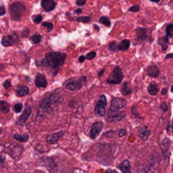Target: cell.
<instances>
[{
  "label": "cell",
  "mask_w": 173,
  "mask_h": 173,
  "mask_svg": "<svg viewBox=\"0 0 173 173\" xmlns=\"http://www.w3.org/2000/svg\"><path fill=\"white\" fill-rule=\"evenodd\" d=\"M62 102V96L56 94H51L45 96L40 102L37 109V117H41L46 114L51 113L53 106H56Z\"/></svg>",
  "instance_id": "cell-1"
},
{
  "label": "cell",
  "mask_w": 173,
  "mask_h": 173,
  "mask_svg": "<svg viewBox=\"0 0 173 173\" xmlns=\"http://www.w3.org/2000/svg\"><path fill=\"white\" fill-rule=\"evenodd\" d=\"M66 57H67V54L64 53V52H50L46 54L45 59H46L48 67H50L53 70H55L54 75H57V73L58 72L60 67L63 66V64H64Z\"/></svg>",
  "instance_id": "cell-2"
},
{
  "label": "cell",
  "mask_w": 173,
  "mask_h": 173,
  "mask_svg": "<svg viewBox=\"0 0 173 173\" xmlns=\"http://www.w3.org/2000/svg\"><path fill=\"white\" fill-rule=\"evenodd\" d=\"M25 9H26V7L21 2H15L10 4L8 8V12L13 20L19 21L21 20L22 15L25 11Z\"/></svg>",
  "instance_id": "cell-3"
},
{
  "label": "cell",
  "mask_w": 173,
  "mask_h": 173,
  "mask_svg": "<svg viewBox=\"0 0 173 173\" xmlns=\"http://www.w3.org/2000/svg\"><path fill=\"white\" fill-rule=\"evenodd\" d=\"M127 105V101L123 98H120V97H117V98H114L112 103H111V106L109 109L108 112V117H112L114 116L117 113H121L122 109H123Z\"/></svg>",
  "instance_id": "cell-4"
},
{
  "label": "cell",
  "mask_w": 173,
  "mask_h": 173,
  "mask_svg": "<svg viewBox=\"0 0 173 173\" xmlns=\"http://www.w3.org/2000/svg\"><path fill=\"white\" fill-rule=\"evenodd\" d=\"M123 79V73L122 72L120 67H115L110 73L108 78L106 79V82L110 85H119Z\"/></svg>",
  "instance_id": "cell-5"
},
{
  "label": "cell",
  "mask_w": 173,
  "mask_h": 173,
  "mask_svg": "<svg viewBox=\"0 0 173 173\" xmlns=\"http://www.w3.org/2000/svg\"><path fill=\"white\" fill-rule=\"evenodd\" d=\"M86 80L87 79H86L85 76H81L77 80H70L65 84V88L70 90V91L79 90H80L83 87V85L85 83Z\"/></svg>",
  "instance_id": "cell-6"
},
{
  "label": "cell",
  "mask_w": 173,
  "mask_h": 173,
  "mask_svg": "<svg viewBox=\"0 0 173 173\" xmlns=\"http://www.w3.org/2000/svg\"><path fill=\"white\" fill-rule=\"evenodd\" d=\"M107 101L104 95L100 96L95 106V114L98 117H104L106 114V107Z\"/></svg>",
  "instance_id": "cell-7"
},
{
  "label": "cell",
  "mask_w": 173,
  "mask_h": 173,
  "mask_svg": "<svg viewBox=\"0 0 173 173\" xmlns=\"http://www.w3.org/2000/svg\"><path fill=\"white\" fill-rule=\"evenodd\" d=\"M18 41H19V36L16 33L14 32V34H12V35L4 36L2 38L1 44L4 47H9V46H12V45L17 43Z\"/></svg>",
  "instance_id": "cell-8"
},
{
  "label": "cell",
  "mask_w": 173,
  "mask_h": 173,
  "mask_svg": "<svg viewBox=\"0 0 173 173\" xmlns=\"http://www.w3.org/2000/svg\"><path fill=\"white\" fill-rule=\"evenodd\" d=\"M136 34L137 39L139 41H149V40H151V35L150 33H148V29L139 27L136 29Z\"/></svg>",
  "instance_id": "cell-9"
},
{
  "label": "cell",
  "mask_w": 173,
  "mask_h": 173,
  "mask_svg": "<svg viewBox=\"0 0 173 173\" xmlns=\"http://www.w3.org/2000/svg\"><path fill=\"white\" fill-rule=\"evenodd\" d=\"M103 122H96L92 125L90 131V137L92 139H95L99 135V133H101V129H103Z\"/></svg>",
  "instance_id": "cell-10"
},
{
  "label": "cell",
  "mask_w": 173,
  "mask_h": 173,
  "mask_svg": "<svg viewBox=\"0 0 173 173\" xmlns=\"http://www.w3.org/2000/svg\"><path fill=\"white\" fill-rule=\"evenodd\" d=\"M64 131H58V132H56V133L48 134L47 136V142L48 143L49 145H54V144H56L59 141L61 138L64 137Z\"/></svg>",
  "instance_id": "cell-11"
},
{
  "label": "cell",
  "mask_w": 173,
  "mask_h": 173,
  "mask_svg": "<svg viewBox=\"0 0 173 173\" xmlns=\"http://www.w3.org/2000/svg\"><path fill=\"white\" fill-rule=\"evenodd\" d=\"M31 108L30 106H26L25 109L24 110L23 113L21 114V116L19 117L16 124L20 125V126H23L24 124H25V122H27L28 118L31 116Z\"/></svg>",
  "instance_id": "cell-12"
},
{
  "label": "cell",
  "mask_w": 173,
  "mask_h": 173,
  "mask_svg": "<svg viewBox=\"0 0 173 173\" xmlns=\"http://www.w3.org/2000/svg\"><path fill=\"white\" fill-rule=\"evenodd\" d=\"M35 84L38 88H45L47 85V80L42 73H37L35 79Z\"/></svg>",
  "instance_id": "cell-13"
},
{
  "label": "cell",
  "mask_w": 173,
  "mask_h": 173,
  "mask_svg": "<svg viewBox=\"0 0 173 173\" xmlns=\"http://www.w3.org/2000/svg\"><path fill=\"white\" fill-rule=\"evenodd\" d=\"M41 5L43 9H45L46 11L50 12L53 10L55 7H56V3L54 0H41Z\"/></svg>",
  "instance_id": "cell-14"
},
{
  "label": "cell",
  "mask_w": 173,
  "mask_h": 173,
  "mask_svg": "<svg viewBox=\"0 0 173 173\" xmlns=\"http://www.w3.org/2000/svg\"><path fill=\"white\" fill-rule=\"evenodd\" d=\"M16 96L19 97H24L29 94V88L24 85H18L15 89Z\"/></svg>",
  "instance_id": "cell-15"
},
{
  "label": "cell",
  "mask_w": 173,
  "mask_h": 173,
  "mask_svg": "<svg viewBox=\"0 0 173 173\" xmlns=\"http://www.w3.org/2000/svg\"><path fill=\"white\" fill-rule=\"evenodd\" d=\"M147 73L151 78H157L160 75V70L156 65H151L147 69Z\"/></svg>",
  "instance_id": "cell-16"
},
{
  "label": "cell",
  "mask_w": 173,
  "mask_h": 173,
  "mask_svg": "<svg viewBox=\"0 0 173 173\" xmlns=\"http://www.w3.org/2000/svg\"><path fill=\"white\" fill-rule=\"evenodd\" d=\"M119 169L121 170L122 173H132L131 172V165L129 161H124L119 165Z\"/></svg>",
  "instance_id": "cell-17"
},
{
  "label": "cell",
  "mask_w": 173,
  "mask_h": 173,
  "mask_svg": "<svg viewBox=\"0 0 173 173\" xmlns=\"http://www.w3.org/2000/svg\"><path fill=\"white\" fill-rule=\"evenodd\" d=\"M139 137L143 139V140H146L148 137L150 135V131L147 127H141L140 129H139Z\"/></svg>",
  "instance_id": "cell-18"
},
{
  "label": "cell",
  "mask_w": 173,
  "mask_h": 173,
  "mask_svg": "<svg viewBox=\"0 0 173 173\" xmlns=\"http://www.w3.org/2000/svg\"><path fill=\"white\" fill-rule=\"evenodd\" d=\"M126 117L124 113H119L114 115V116H112V117H107V122H119L123 120Z\"/></svg>",
  "instance_id": "cell-19"
},
{
  "label": "cell",
  "mask_w": 173,
  "mask_h": 173,
  "mask_svg": "<svg viewBox=\"0 0 173 173\" xmlns=\"http://www.w3.org/2000/svg\"><path fill=\"white\" fill-rule=\"evenodd\" d=\"M121 93L123 96H129L132 93V89L129 86V83L128 82H124L121 88Z\"/></svg>",
  "instance_id": "cell-20"
},
{
  "label": "cell",
  "mask_w": 173,
  "mask_h": 173,
  "mask_svg": "<svg viewBox=\"0 0 173 173\" xmlns=\"http://www.w3.org/2000/svg\"><path fill=\"white\" fill-rule=\"evenodd\" d=\"M129 47H130V41L125 39V40L122 41L121 42L118 44V50L119 51H126L129 48Z\"/></svg>",
  "instance_id": "cell-21"
},
{
  "label": "cell",
  "mask_w": 173,
  "mask_h": 173,
  "mask_svg": "<svg viewBox=\"0 0 173 173\" xmlns=\"http://www.w3.org/2000/svg\"><path fill=\"white\" fill-rule=\"evenodd\" d=\"M159 91V87L155 83H151L148 87V92L151 96H155Z\"/></svg>",
  "instance_id": "cell-22"
},
{
  "label": "cell",
  "mask_w": 173,
  "mask_h": 173,
  "mask_svg": "<svg viewBox=\"0 0 173 173\" xmlns=\"http://www.w3.org/2000/svg\"><path fill=\"white\" fill-rule=\"evenodd\" d=\"M13 138L17 141H20L21 143H24L26 141L28 140L29 139V135L27 133H24V135H20V134H18V133H15L13 135Z\"/></svg>",
  "instance_id": "cell-23"
},
{
  "label": "cell",
  "mask_w": 173,
  "mask_h": 173,
  "mask_svg": "<svg viewBox=\"0 0 173 173\" xmlns=\"http://www.w3.org/2000/svg\"><path fill=\"white\" fill-rule=\"evenodd\" d=\"M168 36H165V37H162V38H160L159 41H158V43L161 45V47H162V50L163 51H165L167 49V45H168Z\"/></svg>",
  "instance_id": "cell-24"
},
{
  "label": "cell",
  "mask_w": 173,
  "mask_h": 173,
  "mask_svg": "<svg viewBox=\"0 0 173 173\" xmlns=\"http://www.w3.org/2000/svg\"><path fill=\"white\" fill-rule=\"evenodd\" d=\"M0 108L4 114H7L9 112V104L7 101H0Z\"/></svg>",
  "instance_id": "cell-25"
},
{
  "label": "cell",
  "mask_w": 173,
  "mask_h": 173,
  "mask_svg": "<svg viewBox=\"0 0 173 173\" xmlns=\"http://www.w3.org/2000/svg\"><path fill=\"white\" fill-rule=\"evenodd\" d=\"M165 33H166V36H168V38L173 39V24H169L166 26Z\"/></svg>",
  "instance_id": "cell-26"
},
{
  "label": "cell",
  "mask_w": 173,
  "mask_h": 173,
  "mask_svg": "<svg viewBox=\"0 0 173 173\" xmlns=\"http://www.w3.org/2000/svg\"><path fill=\"white\" fill-rule=\"evenodd\" d=\"M99 22L101 23V24H105V25H106V26H107V27L111 26V21H110V20H109L107 17H106V16L101 17V18H100V20H99Z\"/></svg>",
  "instance_id": "cell-27"
},
{
  "label": "cell",
  "mask_w": 173,
  "mask_h": 173,
  "mask_svg": "<svg viewBox=\"0 0 173 173\" xmlns=\"http://www.w3.org/2000/svg\"><path fill=\"white\" fill-rule=\"evenodd\" d=\"M31 42H32V43L37 44V43H39L41 41V36L40 35H38V34H35L34 36H31Z\"/></svg>",
  "instance_id": "cell-28"
},
{
  "label": "cell",
  "mask_w": 173,
  "mask_h": 173,
  "mask_svg": "<svg viewBox=\"0 0 173 173\" xmlns=\"http://www.w3.org/2000/svg\"><path fill=\"white\" fill-rule=\"evenodd\" d=\"M90 16H82V17H78L76 20L78 22H83V23H89L90 21Z\"/></svg>",
  "instance_id": "cell-29"
},
{
  "label": "cell",
  "mask_w": 173,
  "mask_h": 173,
  "mask_svg": "<svg viewBox=\"0 0 173 173\" xmlns=\"http://www.w3.org/2000/svg\"><path fill=\"white\" fill-rule=\"evenodd\" d=\"M109 49H110L112 52H115V51L118 50V45L117 44V42H116V41L111 42V43L109 44Z\"/></svg>",
  "instance_id": "cell-30"
},
{
  "label": "cell",
  "mask_w": 173,
  "mask_h": 173,
  "mask_svg": "<svg viewBox=\"0 0 173 173\" xmlns=\"http://www.w3.org/2000/svg\"><path fill=\"white\" fill-rule=\"evenodd\" d=\"M32 20L36 23V24H39L41 22V20H42V16L41 15H34L32 17Z\"/></svg>",
  "instance_id": "cell-31"
},
{
  "label": "cell",
  "mask_w": 173,
  "mask_h": 173,
  "mask_svg": "<svg viewBox=\"0 0 173 173\" xmlns=\"http://www.w3.org/2000/svg\"><path fill=\"white\" fill-rule=\"evenodd\" d=\"M14 109H15V113H20V112L22 111V109H23V106H22V104H20V103H17V104L15 105Z\"/></svg>",
  "instance_id": "cell-32"
},
{
  "label": "cell",
  "mask_w": 173,
  "mask_h": 173,
  "mask_svg": "<svg viewBox=\"0 0 173 173\" xmlns=\"http://www.w3.org/2000/svg\"><path fill=\"white\" fill-rule=\"evenodd\" d=\"M41 24H42V26L47 28V31H51L52 28H53V24H52V23H50V22H43Z\"/></svg>",
  "instance_id": "cell-33"
},
{
  "label": "cell",
  "mask_w": 173,
  "mask_h": 173,
  "mask_svg": "<svg viewBox=\"0 0 173 173\" xmlns=\"http://www.w3.org/2000/svg\"><path fill=\"white\" fill-rule=\"evenodd\" d=\"M36 64L37 65V66H42V67H48V65H47V61H46V59H42V60H41V61H36Z\"/></svg>",
  "instance_id": "cell-34"
},
{
  "label": "cell",
  "mask_w": 173,
  "mask_h": 173,
  "mask_svg": "<svg viewBox=\"0 0 173 173\" xmlns=\"http://www.w3.org/2000/svg\"><path fill=\"white\" fill-rule=\"evenodd\" d=\"M96 56V52H89L88 54L85 56L86 57V59H88V60H91L93 58H95V57Z\"/></svg>",
  "instance_id": "cell-35"
},
{
  "label": "cell",
  "mask_w": 173,
  "mask_h": 173,
  "mask_svg": "<svg viewBox=\"0 0 173 173\" xmlns=\"http://www.w3.org/2000/svg\"><path fill=\"white\" fill-rule=\"evenodd\" d=\"M139 9H140V8L139 5H133L131 8H129V12H138V11H139Z\"/></svg>",
  "instance_id": "cell-36"
},
{
  "label": "cell",
  "mask_w": 173,
  "mask_h": 173,
  "mask_svg": "<svg viewBox=\"0 0 173 173\" xmlns=\"http://www.w3.org/2000/svg\"><path fill=\"white\" fill-rule=\"evenodd\" d=\"M132 113H133V117H137V118H141V117L139 115V113H138L136 106H133V107H132Z\"/></svg>",
  "instance_id": "cell-37"
},
{
  "label": "cell",
  "mask_w": 173,
  "mask_h": 173,
  "mask_svg": "<svg viewBox=\"0 0 173 173\" xmlns=\"http://www.w3.org/2000/svg\"><path fill=\"white\" fill-rule=\"evenodd\" d=\"M29 34H30V29L29 28H24L23 30V31H22V36L23 37H27L29 36Z\"/></svg>",
  "instance_id": "cell-38"
},
{
  "label": "cell",
  "mask_w": 173,
  "mask_h": 173,
  "mask_svg": "<svg viewBox=\"0 0 173 173\" xmlns=\"http://www.w3.org/2000/svg\"><path fill=\"white\" fill-rule=\"evenodd\" d=\"M5 13H6L5 7H4V4H2L1 7H0V16H4V15H5Z\"/></svg>",
  "instance_id": "cell-39"
},
{
  "label": "cell",
  "mask_w": 173,
  "mask_h": 173,
  "mask_svg": "<svg viewBox=\"0 0 173 173\" xmlns=\"http://www.w3.org/2000/svg\"><path fill=\"white\" fill-rule=\"evenodd\" d=\"M126 134H127V131H126L125 129H120V130L118 131V136H119V137H123Z\"/></svg>",
  "instance_id": "cell-40"
},
{
  "label": "cell",
  "mask_w": 173,
  "mask_h": 173,
  "mask_svg": "<svg viewBox=\"0 0 173 173\" xmlns=\"http://www.w3.org/2000/svg\"><path fill=\"white\" fill-rule=\"evenodd\" d=\"M161 108L162 110V112H164V113H166L167 112V110H168V107H167V105L165 102H163L161 106Z\"/></svg>",
  "instance_id": "cell-41"
},
{
  "label": "cell",
  "mask_w": 173,
  "mask_h": 173,
  "mask_svg": "<svg viewBox=\"0 0 173 173\" xmlns=\"http://www.w3.org/2000/svg\"><path fill=\"white\" fill-rule=\"evenodd\" d=\"M10 85H11V82H10V80H7L4 82V85H4V89H6V90H7V89H8L9 87H10Z\"/></svg>",
  "instance_id": "cell-42"
},
{
  "label": "cell",
  "mask_w": 173,
  "mask_h": 173,
  "mask_svg": "<svg viewBox=\"0 0 173 173\" xmlns=\"http://www.w3.org/2000/svg\"><path fill=\"white\" fill-rule=\"evenodd\" d=\"M86 3V0H77L76 4L78 6H84Z\"/></svg>",
  "instance_id": "cell-43"
},
{
  "label": "cell",
  "mask_w": 173,
  "mask_h": 173,
  "mask_svg": "<svg viewBox=\"0 0 173 173\" xmlns=\"http://www.w3.org/2000/svg\"><path fill=\"white\" fill-rule=\"evenodd\" d=\"M167 132L171 134H173V125L169 124L167 127Z\"/></svg>",
  "instance_id": "cell-44"
},
{
  "label": "cell",
  "mask_w": 173,
  "mask_h": 173,
  "mask_svg": "<svg viewBox=\"0 0 173 173\" xmlns=\"http://www.w3.org/2000/svg\"><path fill=\"white\" fill-rule=\"evenodd\" d=\"M111 133H115V132H114V131H108V132H106V133H104V136L113 137V134H111Z\"/></svg>",
  "instance_id": "cell-45"
},
{
  "label": "cell",
  "mask_w": 173,
  "mask_h": 173,
  "mask_svg": "<svg viewBox=\"0 0 173 173\" xmlns=\"http://www.w3.org/2000/svg\"><path fill=\"white\" fill-rule=\"evenodd\" d=\"M85 58H86V57H85V56H80L79 57V62H80V63H84L85 60Z\"/></svg>",
  "instance_id": "cell-46"
},
{
  "label": "cell",
  "mask_w": 173,
  "mask_h": 173,
  "mask_svg": "<svg viewBox=\"0 0 173 173\" xmlns=\"http://www.w3.org/2000/svg\"><path fill=\"white\" fill-rule=\"evenodd\" d=\"M167 93V89L166 88H164L162 89V90H161V95H163V96H165V94Z\"/></svg>",
  "instance_id": "cell-47"
},
{
  "label": "cell",
  "mask_w": 173,
  "mask_h": 173,
  "mask_svg": "<svg viewBox=\"0 0 173 173\" xmlns=\"http://www.w3.org/2000/svg\"><path fill=\"white\" fill-rule=\"evenodd\" d=\"M165 58H173V54L172 53L167 54V55L165 56Z\"/></svg>",
  "instance_id": "cell-48"
},
{
  "label": "cell",
  "mask_w": 173,
  "mask_h": 173,
  "mask_svg": "<svg viewBox=\"0 0 173 173\" xmlns=\"http://www.w3.org/2000/svg\"><path fill=\"white\" fill-rule=\"evenodd\" d=\"M105 72V69H102V70H101L100 72H99V73H98V76L101 77V75H103V73H104Z\"/></svg>",
  "instance_id": "cell-49"
},
{
  "label": "cell",
  "mask_w": 173,
  "mask_h": 173,
  "mask_svg": "<svg viewBox=\"0 0 173 173\" xmlns=\"http://www.w3.org/2000/svg\"><path fill=\"white\" fill-rule=\"evenodd\" d=\"M106 173H117L116 171H112V170H107L106 171Z\"/></svg>",
  "instance_id": "cell-50"
},
{
  "label": "cell",
  "mask_w": 173,
  "mask_h": 173,
  "mask_svg": "<svg viewBox=\"0 0 173 173\" xmlns=\"http://www.w3.org/2000/svg\"><path fill=\"white\" fill-rule=\"evenodd\" d=\"M75 13H76V14H81V13H82V9H81V8H78V9L75 10Z\"/></svg>",
  "instance_id": "cell-51"
},
{
  "label": "cell",
  "mask_w": 173,
  "mask_h": 173,
  "mask_svg": "<svg viewBox=\"0 0 173 173\" xmlns=\"http://www.w3.org/2000/svg\"><path fill=\"white\" fill-rule=\"evenodd\" d=\"M93 26H94V29H96V30L97 31H98L100 30V28L98 27V25H97V24H94Z\"/></svg>",
  "instance_id": "cell-52"
},
{
  "label": "cell",
  "mask_w": 173,
  "mask_h": 173,
  "mask_svg": "<svg viewBox=\"0 0 173 173\" xmlns=\"http://www.w3.org/2000/svg\"><path fill=\"white\" fill-rule=\"evenodd\" d=\"M149 1H151V2H153V3H159L161 0H149Z\"/></svg>",
  "instance_id": "cell-53"
},
{
  "label": "cell",
  "mask_w": 173,
  "mask_h": 173,
  "mask_svg": "<svg viewBox=\"0 0 173 173\" xmlns=\"http://www.w3.org/2000/svg\"><path fill=\"white\" fill-rule=\"evenodd\" d=\"M170 4H171V6H173V0H170Z\"/></svg>",
  "instance_id": "cell-54"
},
{
  "label": "cell",
  "mask_w": 173,
  "mask_h": 173,
  "mask_svg": "<svg viewBox=\"0 0 173 173\" xmlns=\"http://www.w3.org/2000/svg\"><path fill=\"white\" fill-rule=\"evenodd\" d=\"M171 92L173 93V85H172V86H171Z\"/></svg>",
  "instance_id": "cell-55"
}]
</instances>
